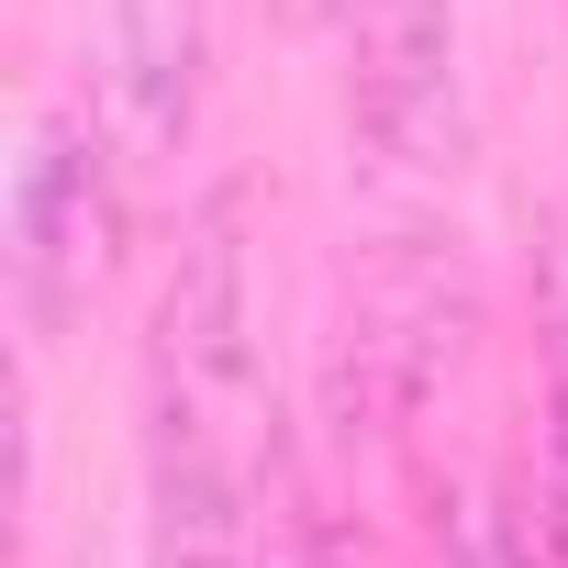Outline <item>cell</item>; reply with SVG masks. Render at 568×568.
I'll return each mask as SVG.
<instances>
[{
    "instance_id": "6da1fadb",
    "label": "cell",
    "mask_w": 568,
    "mask_h": 568,
    "mask_svg": "<svg viewBox=\"0 0 568 568\" xmlns=\"http://www.w3.org/2000/svg\"><path fill=\"white\" fill-rule=\"evenodd\" d=\"M346 112L390 168H457V0H346Z\"/></svg>"
},
{
    "instance_id": "7a4b0ae2",
    "label": "cell",
    "mask_w": 568,
    "mask_h": 568,
    "mask_svg": "<svg viewBox=\"0 0 568 568\" xmlns=\"http://www.w3.org/2000/svg\"><path fill=\"white\" fill-rule=\"evenodd\" d=\"M212 0H101V101L134 156H168L201 112Z\"/></svg>"
},
{
    "instance_id": "3957f363",
    "label": "cell",
    "mask_w": 568,
    "mask_h": 568,
    "mask_svg": "<svg viewBox=\"0 0 568 568\" xmlns=\"http://www.w3.org/2000/svg\"><path fill=\"white\" fill-rule=\"evenodd\" d=\"M156 568H245V457H234V413H201L179 390H156Z\"/></svg>"
},
{
    "instance_id": "277c9868",
    "label": "cell",
    "mask_w": 568,
    "mask_h": 568,
    "mask_svg": "<svg viewBox=\"0 0 568 568\" xmlns=\"http://www.w3.org/2000/svg\"><path fill=\"white\" fill-rule=\"evenodd\" d=\"M90 256H101V190H90V156L45 123L12 179V267L34 302H68V278H90Z\"/></svg>"
}]
</instances>
